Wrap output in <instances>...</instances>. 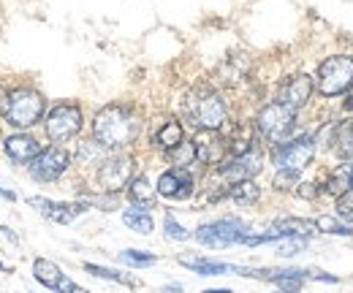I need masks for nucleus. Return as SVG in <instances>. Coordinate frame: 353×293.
Listing matches in <instances>:
<instances>
[{
	"label": "nucleus",
	"mask_w": 353,
	"mask_h": 293,
	"mask_svg": "<svg viewBox=\"0 0 353 293\" xmlns=\"http://www.w3.org/2000/svg\"><path fill=\"white\" fill-rule=\"evenodd\" d=\"M139 130H141V120L133 112V106H125V103H109L92 120V139L103 150H125L136 141Z\"/></svg>",
	"instance_id": "nucleus-1"
},
{
	"label": "nucleus",
	"mask_w": 353,
	"mask_h": 293,
	"mask_svg": "<svg viewBox=\"0 0 353 293\" xmlns=\"http://www.w3.org/2000/svg\"><path fill=\"white\" fill-rule=\"evenodd\" d=\"M182 114H185L188 123H193L199 130H221L225 125V120H228L225 101L207 84L193 87L182 98Z\"/></svg>",
	"instance_id": "nucleus-2"
},
{
	"label": "nucleus",
	"mask_w": 353,
	"mask_h": 293,
	"mask_svg": "<svg viewBox=\"0 0 353 293\" xmlns=\"http://www.w3.org/2000/svg\"><path fill=\"white\" fill-rule=\"evenodd\" d=\"M44 112V95L30 90V87H19L8 95V109L3 117L11 128H33L36 123H41Z\"/></svg>",
	"instance_id": "nucleus-3"
},
{
	"label": "nucleus",
	"mask_w": 353,
	"mask_h": 293,
	"mask_svg": "<svg viewBox=\"0 0 353 293\" xmlns=\"http://www.w3.org/2000/svg\"><path fill=\"white\" fill-rule=\"evenodd\" d=\"M256 128L261 133V139L269 144H285L288 136L294 133L296 128V112L288 109L285 103L274 101V103H266L264 109L259 112L256 117Z\"/></svg>",
	"instance_id": "nucleus-4"
},
{
	"label": "nucleus",
	"mask_w": 353,
	"mask_h": 293,
	"mask_svg": "<svg viewBox=\"0 0 353 293\" xmlns=\"http://www.w3.org/2000/svg\"><path fill=\"white\" fill-rule=\"evenodd\" d=\"M353 84V57L348 54H332L318 65V92L323 98L343 95Z\"/></svg>",
	"instance_id": "nucleus-5"
},
{
	"label": "nucleus",
	"mask_w": 353,
	"mask_h": 293,
	"mask_svg": "<svg viewBox=\"0 0 353 293\" xmlns=\"http://www.w3.org/2000/svg\"><path fill=\"white\" fill-rule=\"evenodd\" d=\"M44 128L54 144H65L82 130V109L77 103H57L46 112Z\"/></svg>",
	"instance_id": "nucleus-6"
},
{
	"label": "nucleus",
	"mask_w": 353,
	"mask_h": 293,
	"mask_svg": "<svg viewBox=\"0 0 353 293\" xmlns=\"http://www.w3.org/2000/svg\"><path fill=\"white\" fill-rule=\"evenodd\" d=\"M312 158H315V141L302 136V139L277 144V150L272 155V163L283 174H296L299 176V171H305L312 163Z\"/></svg>",
	"instance_id": "nucleus-7"
},
{
	"label": "nucleus",
	"mask_w": 353,
	"mask_h": 293,
	"mask_svg": "<svg viewBox=\"0 0 353 293\" xmlns=\"http://www.w3.org/2000/svg\"><path fill=\"white\" fill-rule=\"evenodd\" d=\"M248 225L242 220H234V217H223L215 223H204L199 231H196V239L207 247H231V245H242L245 236H248Z\"/></svg>",
	"instance_id": "nucleus-8"
},
{
	"label": "nucleus",
	"mask_w": 353,
	"mask_h": 293,
	"mask_svg": "<svg viewBox=\"0 0 353 293\" xmlns=\"http://www.w3.org/2000/svg\"><path fill=\"white\" fill-rule=\"evenodd\" d=\"M261 163H264V155H261V150L253 147L245 155H236V158L223 161L221 166H218V171H215V176L223 182V188H231V185H239V182L253 179L261 171Z\"/></svg>",
	"instance_id": "nucleus-9"
},
{
	"label": "nucleus",
	"mask_w": 353,
	"mask_h": 293,
	"mask_svg": "<svg viewBox=\"0 0 353 293\" xmlns=\"http://www.w3.org/2000/svg\"><path fill=\"white\" fill-rule=\"evenodd\" d=\"M133 179V158L131 155H112L103 158V163L98 166V185L106 193H120L123 188H128Z\"/></svg>",
	"instance_id": "nucleus-10"
},
{
	"label": "nucleus",
	"mask_w": 353,
	"mask_h": 293,
	"mask_svg": "<svg viewBox=\"0 0 353 293\" xmlns=\"http://www.w3.org/2000/svg\"><path fill=\"white\" fill-rule=\"evenodd\" d=\"M68 166H71V158L63 147H46L28 163V171L39 182H54L68 171Z\"/></svg>",
	"instance_id": "nucleus-11"
},
{
	"label": "nucleus",
	"mask_w": 353,
	"mask_h": 293,
	"mask_svg": "<svg viewBox=\"0 0 353 293\" xmlns=\"http://www.w3.org/2000/svg\"><path fill=\"white\" fill-rule=\"evenodd\" d=\"M193 150H196V161L204 166H221L228 155V144L221 130H199L193 139Z\"/></svg>",
	"instance_id": "nucleus-12"
},
{
	"label": "nucleus",
	"mask_w": 353,
	"mask_h": 293,
	"mask_svg": "<svg viewBox=\"0 0 353 293\" xmlns=\"http://www.w3.org/2000/svg\"><path fill=\"white\" fill-rule=\"evenodd\" d=\"M161 196L166 199H174V201H185L193 196V176L188 168H169L161 174L158 179V188H155Z\"/></svg>",
	"instance_id": "nucleus-13"
},
{
	"label": "nucleus",
	"mask_w": 353,
	"mask_h": 293,
	"mask_svg": "<svg viewBox=\"0 0 353 293\" xmlns=\"http://www.w3.org/2000/svg\"><path fill=\"white\" fill-rule=\"evenodd\" d=\"M28 204L33 207V210H39L44 214L46 220H52V223H71L77 214H82V212L88 210V204L82 201H77V204H60V201H49L44 196H33V199H28Z\"/></svg>",
	"instance_id": "nucleus-14"
},
{
	"label": "nucleus",
	"mask_w": 353,
	"mask_h": 293,
	"mask_svg": "<svg viewBox=\"0 0 353 293\" xmlns=\"http://www.w3.org/2000/svg\"><path fill=\"white\" fill-rule=\"evenodd\" d=\"M310 95H312V79H310L307 74H294L291 79H285V84L280 87V103H285L294 112L307 106Z\"/></svg>",
	"instance_id": "nucleus-15"
},
{
	"label": "nucleus",
	"mask_w": 353,
	"mask_h": 293,
	"mask_svg": "<svg viewBox=\"0 0 353 293\" xmlns=\"http://www.w3.org/2000/svg\"><path fill=\"white\" fill-rule=\"evenodd\" d=\"M33 277L46 285V288H52V291L57 293H68L71 291V280L63 274V269L57 266V263H52V261H46V258H36L33 261Z\"/></svg>",
	"instance_id": "nucleus-16"
},
{
	"label": "nucleus",
	"mask_w": 353,
	"mask_h": 293,
	"mask_svg": "<svg viewBox=\"0 0 353 293\" xmlns=\"http://www.w3.org/2000/svg\"><path fill=\"white\" fill-rule=\"evenodd\" d=\"M3 150H6V155H8L14 163H30V161L41 152L39 141H36L30 133H14V136H8V139L3 141Z\"/></svg>",
	"instance_id": "nucleus-17"
},
{
	"label": "nucleus",
	"mask_w": 353,
	"mask_h": 293,
	"mask_svg": "<svg viewBox=\"0 0 353 293\" xmlns=\"http://www.w3.org/2000/svg\"><path fill=\"white\" fill-rule=\"evenodd\" d=\"M225 144H228V155L236 158V155H245L256 147V139H253V128L239 123V125L231 128V133L225 136Z\"/></svg>",
	"instance_id": "nucleus-18"
},
{
	"label": "nucleus",
	"mask_w": 353,
	"mask_h": 293,
	"mask_svg": "<svg viewBox=\"0 0 353 293\" xmlns=\"http://www.w3.org/2000/svg\"><path fill=\"white\" fill-rule=\"evenodd\" d=\"M155 188L150 185L147 176H133L131 185H128V199L133 201V207L139 210H152L155 207Z\"/></svg>",
	"instance_id": "nucleus-19"
},
{
	"label": "nucleus",
	"mask_w": 353,
	"mask_h": 293,
	"mask_svg": "<svg viewBox=\"0 0 353 293\" xmlns=\"http://www.w3.org/2000/svg\"><path fill=\"white\" fill-rule=\"evenodd\" d=\"M182 266H188L190 272L201 274V277H215V274H228V272H236L239 266H231V263H223V261H210V258H179Z\"/></svg>",
	"instance_id": "nucleus-20"
},
{
	"label": "nucleus",
	"mask_w": 353,
	"mask_h": 293,
	"mask_svg": "<svg viewBox=\"0 0 353 293\" xmlns=\"http://www.w3.org/2000/svg\"><path fill=\"white\" fill-rule=\"evenodd\" d=\"M182 141H185V128L179 120H166L155 133V147H161L163 152H172Z\"/></svg>",
	"instance_id": "nucleus-21"
},
{
	"label": "nucleus",
	"mask_w": 353,
	"mask_h": 293,
	"mask_svg": "<svg viewBox=\"0 0 353 293\" xmlns=\"http://www.w3.org/2000/svg\"><path fill=\"white\" fill-rule=\"evenodd\" d=\"M332 150H334V155L343 158V161L353 158V120L337 123L334 133H332Z\"/></svg>",
	"instance_id": "nucleus-22"
},
{
	"label": "nucleus",
	"mask_w": 353,
	"mask_h": 293,
	"mask_svg": "<svg viewBox=\"0 0 353 293\" xmlns=\"http://www.w3.org/2000/svg\"><path fill=\"white\" fill-rule=\"evenodd\" d=\"M228 199H231L234 204H239V207H250V204H256V201L261 199V188H259L253 179H248V182L231 185V188H228Z\"/></svg>",
	"instance_id": "nucleus-23"
},
{
	"label": "nucleus",
	"mask_w": 353,
	"mask_h": 293,
	"mask_svg": "<svg viewBox=\"0 0 353 293\" xmlns=\"http://www.w3.org/2000/svg\"><path fill=\"white\" fill-rule=\"evenodd\" d=\"M123 223L136 231V234H152V228H155V223H152V217H150V212L147 210H139V207H131V210L123 212Z\"/></svg>",
	"instance_id": "nucleus-24"
},
{
	"label": "nucleus",
	"mask_w": 353,
	"mask_h": 293,
	"mask_svg": "<svg viewBox=\"0 0 353 293\" xmlns=\"http://www.w3.org/2000/svg\"><path fill=\"white\" fill-rule=\"evenodd\" d=\"M77 161L82 163V166H101L103 163V147L92 139V141H82L79 144V152H77Z\"/></svg>",
	"instance_id": "nucleus-25"
},
{
	"label": "nucleus",
	"mask_w": 353,
	"mask_h": 293,
	"mask_svg": "<svg viewBox=\"0 0 353 293\" xmlns=\"http://www.w3.org/2000/svg\"><path fill=\"white\" fill-rule=\"evenodd\" d=\"M169 155V161L174 163V168H188L193 161H196V150H193V141L188 144V141H182L179 147H174L172 152H166Z\"/></svg>",
	"instance_id": "nucleus-26"
},
{
	"label": "nucleus",
	"mask_w": 353,
	"mask_h": 293,
	"mask_svg": "<svg viewBox=\"0 0 353 293\" xmlns=\"http://www.w3.org/2000/svg\"><path fill=\"white\" fill-rule=\"evenodd\" d=\"M315 228L323 231V234H337V236H351L353 228L348 223H340L337 217H318L315 220Z\"/></svg>",
	"instance_id": "nucleus-27"
},
{
	"label": "nucleus",
	"mask_w": 353,
	"mask_h": 293,
	"mask_svg": "<svg viewBox=\"0 0 353 293\" xmlns=\"http://www.w3.org/2000/svg\"><path fill=\"white\" fill-rule=\"evenodd\" d=\"M120 261L128 263V266H152L158 258L152 252H144V250H123L120 252Z\"/></svg>",
	"instance_id": "nucleus-28"
},
{
	"label": "nucleus",
	"mask_w": 353,
	"mask_h": 293,
	"mask_svg": "<svg viewBox=\"0 0 353 293\" xmlns=\"http://www.w3.org/2000/svg\"><path fill=\"white\" fill-rule=\"evenodd\" d=\"M85 269H88L92 277H101V280H112V283H123V285H131V280L128 277H123L120 272H114V269H106V266H95V263H85Z\"/></svg>",
	"instance_id": "nucleus-29"
},
{
	"label": "nucleus",
	"mask_w": 353,
	"mask_h": 293,
	"mask_svg": "<svg viewBox=\"0 0 353 293\" xmlns=\"http://www.w3.org/2000/svg\"><path fill=\"white\" fill-rule=\"evenodd\" d=\"M305 245H307V239H305V236H285V242H280V245H277V255H283V258L299 255V252L305 250Z\"/></svg>",
	"instance_id": "nucleus-30"
},
{
	"label": "nucleus",
	"mask_w": 353,
	"mask_h": 293,
	"mask_svg": "<svg viewBox=\"0 0 353 293\" xmlns=\"http://www.w3.org/2000/svg\"><path fill=\"white\" fill-rule=\"evenodd\" d=\"M163 228H166V236H169V239H174V242H185V239H190V231H188L185 225H179V223H176L174 214H166Z\"/></svg>",
	"instance_id": "nucleus-31"
},
{
	"label": "nucleus",
	"mask_w": 353,
	"mask_h": 293,
	"mask_svg": "<svg viewBox=\"0 0 353 293\" xmlns=\"http://www.w3.org/2000/svg\"><path fill=\"white\" fill-rule=\"evenodd\" d=\"M337 212L340 214H353V190H343L340 193V199H337Z\"/></svg>",
	"instance_id": "nucleus-32"
},
{
	"label": "nucleus",
	"mask_w": 353,
	"mask_h": 293,
	"mask_svg": "<svg viewBox=\"0 0 353 293\" xmlns=\"http://www.w3.org/2000/svg\"><path fill=\"white\" fill-rule=\"evenodd\" d=\"M8 95H11V92H8L6 87H0V117H3L6 109H8Z\"/></svg>",
	"instance_id": "nucleus-33"
},
{
	"label": "nucleus",
	"mask_w": 353,
	"mask_h": 293,
	"mask_svg": "<svg viewBox=\"0 0 353 293\" xmlns=\"http://www.w3.org/2000/svg\"><path fill=\"white\" fill-rule=\"evenodd\" d=\"M0 234H3V236H6V239H8L11 245H19V239H17V234H14L11 228H6V225H0Z\"/></svg>",
	"instance_id": "nucleus-34"
},
{
	"label": "nucleus",
	"mask_w": 353,
	"mask_h": 293,
	"mask_svg": "<svg viewBox=\"0 0 353 293\" xmlns=\"http://www.w3.org/2000/svg\"><path fill=\"white\" fill-rule=\"evenodd\" d=\"M0 196H3V199H8V201H17V196H14L11 190H3V188H0Z\"/></svg>",
	"instance_id": "nucleus-35"
},
{
	"label": "nucleus",
	"mask_w": 353,
	"mask_h": 293,
	"mask_svg": "<svg viewBox=\"0 0 353 293\" xmlns=\"http://www.w3.org/2000/svg\"><path fill=\"white\" fill-rule=\"evenodd\" d=\"M345 106L353 112V84H351V90H348V98H345Z\"/></svg>",
	"instance_id": "nucleus-36"
},
{
	"label": "nucleus",
	"mask_w": 353,
	"mask_h": 293,
	"mask_svg": "<svg viewBox=\"0 0 353 293\" xmlns=\"http://www.w3.org/2000/svg\"><path fill=\"white\" fill-rule=\"evenodd\" d=\"M68 293H90V291H85V288H79V285L74 283V285H71V291H68Z\"/></svg>",
	"instance_id": "nucleus-37"
},
{
	"label": "nucleus",
	"mask_w": 353,
	"mask_h": 293,
	"mask_svg": "<svg viewBox=\"0 0 353 293\" xmlns=\"http://www.w3.org/2000/svg\"><path fill=\"white\" fill-rule=\"evenodd\" d=\"M163 291H166V293H179L182 288H179V285H169V288H163Z\"/></svg>",
	"instance_id": "nucleus-38"
},
{
	"label": "nucleus",
	"mask_w": 353,
	"mask_h": 293,
	"mask_svg": "<svg viewBox=\"0 0 353 293\" xmlns=\"http://www.w3.org/2000/svg\"><path fill=\"white\" fill-rule=\"evenodd\" d=\"M296 291H299V288H280L277 293H296Z\"/></svg>",
	"instance_id": "nucleus-39"
},
{
	"label": "nucleus",
	"mask_w": 353,
	"mask_h": 293,
	"mask_svg": "<svg viewBox=\"0 0 353 293\" xmlns=\"http://www.w3.org/2000/svg\"><path fill=\"white\" fill-rule=\"evenodd\" d=\"M348 188H351V190H353V168H351V171H348Z\"/></svg>",
	"instance_id": "nucleus-40"
},
{
	"label": "nucleus",
	"mask_w": 353,
	"mask_h": 293,
	"mask_svg": "<svg viewBox=\"0 0 353 293\" xmlns=\"http://www.w3.org/2000/svg\"><path fill=\"white\" fill-rule=\"evenodd\" d=\"M204 293H231V291H225V288H215V291H204Z\"/></svg>",
	"instance_id": "nucleus-41"
}]
</instances>
